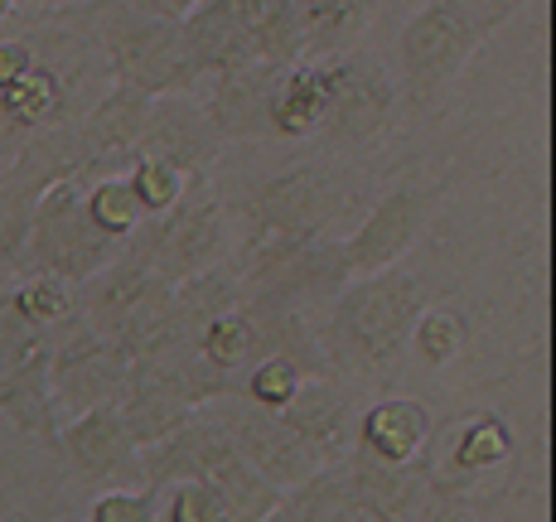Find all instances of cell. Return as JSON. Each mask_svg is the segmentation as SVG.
Wrapping results in <instances>:
<instances>
[{
    "label": "cell",
    "mask_w": 556,
    "mask_h": 522,
    "mask_svg": "<svg viewBox=\"0 0 556 522\" xmlns=\"http://www.w3.org/2000/svg\"><path fill=\"white\" fill-rule=\"evenodd\" d=\"M155 522H238L208 484H175L160 494Z\"/></svg>",
    "instance_id": "32"
},
{
    "label": "cell",
    "mask_w": 556,
    "mask_h": 522,
    "mask_svg": "<svg viewBox=\"0 0 556 522\" xmlns=\"http://www.w3.org/2000/svg\"><path fill=\"white\" fill-rule=\"evenodd\" d=\"M218 151H223V141L208 126V116H203L199 102H185V98H155L151 102L136 155L160 160V165L179 169L185 179H203L213 169V160H218Z\"/></svg>",
    "instance_id": "14"
},
{
    "label": "cell",
    "mask_w": 556,
    "mask_h": 522,
    "mask_svg": "<svg viewBox=\"0 0 556 522\" xmlns=\"http://www.w3.org/2000/svg\"><path fill=\"white\" fill-rule=\"evenodd\" d=\"M155 513L160 498L146 494V488H106V494L92 498L83 522H155Z\"/></svg>",
    "instance_id": "33"
},
{
    "label": "cell",
    "mask_w": 556,
    "mask_h": 522,
    "mask_svg": "<svg viewBox=\"0 0 556 522\" xmlns=\"http://www.w3.org/2000/svg\"><path fill=\"white\" fill-rule=\"evenodd\" d=\"M126 184H131V194H136V204H141L146 218H155V213H165V208L179 204V194L189 189V179L179 175V169L160 165V160L136 155L131 165H126Z\"/></svg>",
    "instance_id": "31"
},
{
    "label": "cell",
    "mask_w": 556,
    "mask_h": 522,
    "mask_svg": "<svg viewBox=\"0 0 556 522\" xmlns=\"http://www.w3.org/2000/svg\"><path fill=\"white\" fill-rule=\"evenodd\" d=\"M35 68V49L25 44V35L15 39H0V92L10 88V82H20L25 73Z\"/></svg>",
    "instance_id": "36"
},
{
    "label": "cell",
    "mask_w": 556,
    "mask_h": 522,
    "mask_svg": "<svg viewBox=\"0 0 556 522\" xmlns=\"http://www.w3.org/2000/svg\"><path fill=\"white\" fill-rule=\"evenodd\" d=\"M441 194H445L441 184H431V189L402 184V189H392V194H382L378 204L368 208V218H363L358 228L349 232V238H339L349 281L402 266V257L416 247V238H421L426 222H431V213H435V204H441Z\"/></svg>",
    "instance_id": "10"
},
{
    "label": "cell",
    "mask_w": 556,
    "mask_h": 522,
    "mask_svg": "<svg viewBox=\"0 0 556 522\" xmlns=\"http://www.w3.org/2000/svg\"><path fill=\"white\" fill-rule=\"evenodd\" d=\"M5 301L20 324L39 329V334H53L63 319L78 310V285L59 281V276H45V271H25L20 281L5 285Z\"/></svg>",
    "instance_id": "25"
},
{
    "label": "cell",
    "mask_w": 556,
    "mask_h": 522,
    "mask_svg": "<svg viewBox=\"0 0 556 522\" xmlns=\"http://www.w3.org/2000/svg\"><path fill=\"white\" fill-rule=\"evenodd\" d=\"M242 301H248V295H242V281L232 276V266H228V262L213 266V271L189 276L185 285H175V315H179V329H185L189 339H194L199 329L208 324V319L238 310Z\"/></svg>",
    "instance_id": "26"
},
{
    "label": "cell",
    "mask_w": 556,
    "mask_h": 522,
    "mask_svg": "<svg viewBox=\"0 0 556 522\" xmlns=\"http://www.w3.org/2000/svg\"><path fill=\"white\" fill-rule=\"evenodd\" d=\"M179 35H185V49L194 59L199 78H218L228 68L256 63L248 0H194V10L179 20Z\"/></svg>",
    "instance_id": "17"
},
{
    "label": "cell",
    "mask_w": 556,
    "mask_h": 522,
    "mask_svg": "<svg viewBox=\"0 0 556 522\" xmlns=\"http://www.w3.org/2000/svg\"><path fill=\"white\" fill-rule=\"evenodd\" d=\"M465 339H469V329L455 310H421L412 324V344L406 348H412L426 368H445L465 354Z\"/></svg>",
    "instance_id": "29"
},
{
    "label": "cell",
    "mask_w": 556,
    "mask_h": 522,
    "mask_svg": "<svg viewBox=\"0 0 556 522\" xmlns=\"http://www.w3.org/2000/svg\"><path fill=\"white\" fill-rule=\"evenodd\" d=\"M15 15H20V0H0V25H10Z\"/></svg>",
    "instance_id": "38"
},
{
    "label": "cell",
    "mask_w": 556,
    "mask_h": 522,
    "mask_svg": "<svg viewBox=\"0 0 556 522\" xmlns=\"http://www.w3.org/2000/svg\"><path fill=\"white\" fill-rule=\"evenodd\" d=\"M116 417H122L126 435L136 441V450H151V445L169 441L175 431H185L199 411L189 407L175 387L151 378V372L126 368V387H122V397H116Z\"/></svg>",
    "instance_id": "22"
},
{
    "label": "cell",
    "mask_w": 556,
    "mask_h": 522,
    "mask_svg": "<svg viewBox=\"0 0 556 522\" xmlns=\"http://www.w3.org/2000/svg\"><path fill=\"white\" fill-rule=\"evenodd\" d=\"M122 257V242L102 238L88 222L83 208V179L53 184L35 199L29 208V242H25V262L20 271H45L59 276L68 285H83L88 276H98L106 262Z\"/></svg>",
    "instance_id": "7"
},
{
    "label": "cell",
    "mask_w": 556,
    "mask_h": 522,
    "mask_svg": "<svg viewBox=\"0 0 556 522\" xmlns=\"http://www.w3.org/2000/svg\"><path fill=\"white\" fill-rule=\"evenodd\" d=\"M131 10H141V15H151V20H185L189 10H194V0H126Z\"/></svg>",
    "instance_id": "37"
},
{
    "label": "cell",
    "mask_w": 556,
    "mask_h": 522,
    "mask_svg": "<svg viewBox=\"0 0 556 522\" xmlns=\"http://www.w3.org/2000/svg\"><path fill=\"white\" fill-rule=\"evenodd\" d=\"M126 257L151 266L165 285H185L189 276L213 271L228 262L232 238H228V208L203 179H189L175 208L146 218L141 228L126 238Z\"/></svg>",
    "instance_id": "6"
},
{
    "label": "cell",
    "mask_w": 556,
    "mask_h": 522,
    "mask_svg": "<svg viewBox=\"0 0 556 522\" xmlns=\"http://www.w3.org/2000/svg\"><path fill=\"white\" fill-rule=\"evenodd\" d=\"M0 281V417L39 450L59 455V411L49 397V334L20 324Z\"/></svg>",
    "instance_id": "8"
},
{
    "label": "cell",
    "mask_w": 556,
    "mask_h": 522,
    "mask_svg": "<svg viewBox=\"0 0 556 522\" xmlns=\"http://www.w3.org/2000/svg\"><path fill=\"white\" fill-rule=\"evenodd\" d=\"M59 455L83 484H126L141 479V450L126 435L116 407H92L59 421Z\"/></svg>",
    "instance_id": "12"
},
{
    "label": "cell",
    "mask_w": 556,
    "mask_h": 522,
    "mask_svg": "<svg viewBox=\"0 0 556 522\" xmlns=\"http://www.w3.org/2000/svg\"><path fill=\"white\" fill-rule=\"evenodd\" d=\"M194 348H199L203 364L228 372V378L248 372L252 368V324H248V310L238 305V310L208 319V324L194 334Z\"/></svg>",
    "instance_id": "28"
},
{
    "label": "cell",
    "mask_w": 556,
    "mask_h": 522,
    "mask_svg": "<svg viewBox=\"0 0 556 522\" xmlns=\"http://www.w3.org/2000/svg\"><path fill=\"white\" fill-rule=\"evenodd\" d=\"M305 372L295 364H286V358H262V364L248 368V378L238 382V397L252 402L256 411H286V402L301 392Z\"/></svg>",
    "instance_id": "30"
},
{
    "label": "cell",
    "mask_w": 556,
    "mask_h": 522,
    "mask_svg": "<svg viewBox=\"0 0 556 522\" xmlns=\"http://www.w3.org/2000/svg\"><path fill=\"white\" fill-rule=\"evenodd\" d=\"M392 112H397V88H392L388 68L378 59H358V53H339L334 78H329V106L319 136L334 145H372L388 131Z\"/></svg>",
    "instance_id": "11"
},
{
    "label": "cell",
    "mask_w": 556,
    "mask_h": 522,
    "mask_svg": "<svg viewBox=\"0 0 556 522\" xmlns=\"http://www.w3.org/2000/svg\"><path fill=\"white\" fill-rule=\"evenodd\" d=\"M83 208H88V222H92V228H98L102 238L122 242V247H126V238H131V232L146 222V213H141V204H136V194H131V184H126V175L88 179V184H83Z\"/></svg>",
    "instance_id": "27"
},
{
    "label": "cell",
    "mask_w": 556,
    "mask_h": 522,
    "mask_svg": "<svg viewBox=\"0 0 556 522\" xmlns=\"http://www.w3.org/2000/svg\"><path fill=\"white\" fill-rule=\"evenodd\" d=\"M344 484H349V498L372 522H416L426 508V494H431V470H426V460L378 464L354 450L344 460Z\"/></svg>",
    "instance_id": "16"
},
{
    "label": "cell",
    "mask_w": 556,
    "mask_h": 522,
    "mask_svg": "<svg viewBox=\"0 0 556 522\" xmlns=\"http://www.w3.org/2000/svg\"><path fill=\"white\" fill-rule=\"evenodd\" d=\"M78 315L92 334L122 348L126 364L160 354L175 339H189L175 315V285H165L151 266L126 252L78 285Z\"/></svg>",
    "instance_id": "5"
},
{
    "label": "cell",
    "mask_w": 556,
    "mask_h": 522,
    "mask_svg": "<svg viewBox=\"0 0 556 522\" xmlns=\"http://www.w3.org/2000/svg\"><path fill=\"white\" fill-rule=\"evenodd\" d=\"M281 68L271 63H242L213 78V92L203 102V116L218 131V141H256L266 136V106H271Z\"/></svg>",
    "instance_id": "20"
},
{
    "label": "cell",
    "mask_w": 556,
    "mask_h": 522,
    "mask_svg": "<svg viewBox=\"0 0 556 522\" xmlns=\"http://www.w3.org/2000/svg\"><path fill=\"white\" fill-rule=\"evenodd\" d=\"M378 0H301L305 59H339L368 35Z\"/></svg>",
    "instance_id": "23"
},
{
    "label": "cell",
    "mask_w": 556,
    "mask_h": 522,
    "mask_svg": "<svg viewBox=\"0 0 556 522\" xmlns=\"http://www.w3.org/2000/svg\"><path fill=\"white\" fill-rule=\"evenodd\" d=\"M339 208V194L315 169H286L262 179L242 194V242L232 257V276L242 281V295L256 291L271 271H281L291 257L315 247L325 238L329 213Z\"/></svg>",
    "instance_id": "2"
},
{
    "label": "cell",
    "mask_w": 556,
    "mask_h": 522,
    "mask_svg": "<svg viewBox=\"0 0 556 522\" xmlns=\"http://www.w3.org/2000/svg\"><path fill=\"white\" fill-rule=\"evenodd\" d=\"M513 15V0H426L406 20L397 53L406 102L416 112L441 106L451 82L465 73V63L494 39V29Z\"/></svg>",
    "instance_id": "3"
},
{
    "label": "cell",
    "mask_w": 556,
    "mask_h": 522,
    "mask_svg": "<svg viewBox=\"0 0 556 522\" xmlns=\"http://www.w3.org/2000/svg\"><path fill=\"white\" fill-rule=\"evenodd\" d=\"M435 435L431 407L416 397H378L368 411H358L354 450L378 464H416L426 460V445Z\"/></svg>",
    "instance_id": "18"
},
{
    "label": "cell",
    "mask_w": 556,
    "mask_h": 522,
    "mask_svg": "<svg viewBox=\"0 0 556 522\" xmlns=\"http://www.w3.org/2000/svg\"><path fill=\"white\" fill-rule=\"evenodd\" d=\"M329 78H334V59H301L295 68H281L271 106H266V136H276V141L319 136L329 106Z\"/></svg>",
    "instance_id": "21"
},
{
    "label": "cell",
    "mask_w": 556,
    "mask_h": 522,
    "mask_svg": "<svg viewBox=\"0 0 556 522\" xmlns=\"http://www.w3.org/2000/svg\"><path fill=\"white\" fill-rule=\"evenodd\" d=\"M276 417L301 441V450L315 460V470H329V464L354 455L358 411L334 378H305L301 392H295V397L286 402V411H276Z\"/></svg>",
    "instance_id": "13"
},
{
    "label": "cell",
    "mask_w": 556,
    "mask_h": 522,
    "mask_svg": "<svg viewBox=\"0 0 556 522\" xmlns=\"http://www.w3.org/2000/svg\"><path fill=\"white\" fill-rule=\"evenodd\" d=\"M445 460H451V479H445V484H469V479L498 470L504 460H513V431H508V421L498 417V411H479V417L459 421L455 435H451V450H445Z\"/></svg>",
    "instance_id": "24"
},
{
    "label": "cell",
    "mask_w": 556,
    "mask_h": 522,
    "mask_svg": "<svg viewBox=\"0 0 556 522\" xmlns=\"http://www.w3.org/2000/svg\"><path fill=\"white\" fill-rule=\"evenodd\" d=\"M426 310L421 281L406 266L339 285L319 329L329 378H388L412 344V324Z\"/></svg>",
    "instance_id": "1"
},
{
    "label": "cell",
    "mask_w": 556,
    "mask_h": 522,
    "mask_svg": "<svg viewBox=\"0 0 556 522\" xmlns=\"http://www.w3.org/2000/svg\"><path fill=\"white\" fill-rule=\"evenodd\" d=\"M78 15L98 35L116 88H131L155 102L185 98L203 82L175 20H151L141 10H131L126 0H83Z\"/></svg>",
    "instance_id": "4"
},
{
    "label": "cell",
    "mask_w": 556,
    "mask_h": 522,
    "mask_svg": "<svg viewBox=\"0 0 556 522\" xmlns=\"http://www.w3.org/2000/svg\"><path fill=\"white\" fill-rule=\"evenodd\" d=\"M25 242H29V208L0 199V281H5V276H20Z\"/></svg>",
    "instance_id": "34"
},
{
    "label": "cell",
    "mask_w": 556,
    "mask_h": 522,
    "mask_svg": "<svg viewBox=\"0 0 556 522\" xmlns=\"http://www.w3.org/2000/svg\"><path fill=\"white\" fill-rule=\"evenodd\" d=\"M213 421L228 431L232 450H238L271 488H281V494H291V488H301L305 479L319 474L315 460L301 450V441L286 431L276 411H256L252 402H242V411H223V417H213Z\"/></svg>",
    "instance_id": "15"
},
{
    "label": "cell",
    "mask_w": 556,
    "mask_h": 522,
    "mask_svg": "<svg viewBox=\"0 0 556 522\" xmlns=\"http://www.w3.org/2000/svg\"><path fill=\"white\" fill-rule=\"evenodd\" d=\"M146 112H151V98L112 82V88L73 122V131L88 145L98 175H122L116 165H131L136 160V145H141V131H146Z\"/></svg>",
    "instance_id": "19"
},
{
    "label": "cell",
    "mask_w": 556,
    "mask_h": 522,
    "mask_svg": "<svg viewBox=\"0 0 556 522\" xmlns=\"http://www.w3.org/2000/svg\"><path fill=\"white\" fill-rule=\"evenodd\" d=\"M126 354L112 348L102 334H92L83 324V315L73 310L59 329L49 334V397L53 411H92V407H116L126 387Z\"/></svg>",
    "instance_id": "9"
},
{
    "label": "cell",
    "mask_w": 556,
    "mask_h": 522,
    "mask_svg": "<svg viewBox=\"0 0 556 522\" xmlns=\"http://www.w3.org/2000/svg\"><path fill=\"white\" fill-rule=\"evenodd\" d=\"M465 488L469 484H435L431 479V494H426V508H421L416 522H479Z\"/></svg>",
    "instance_id": "35"
}]
</instances>
